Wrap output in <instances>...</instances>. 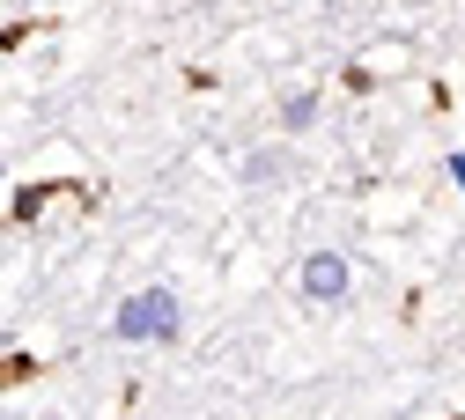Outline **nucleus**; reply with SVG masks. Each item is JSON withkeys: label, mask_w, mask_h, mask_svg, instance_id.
<instances>
[{"label": "nucleus", "mask_w": 465, "mask_h": 420, "mask_svg": "<svg viewBox=\"0 0 465 420\" xmlns=\"http://www.w3.org/2000/svg\"><path fill=\"white\" fill-rule=\"evenodd\" d=\"M82 185H74V177H37V185H15L8 192V207H0V221H37L52 200H74Z\"/></svg>", "instance_id": "nucleus-2"}, {"label": "nucleus", "mask_w": 465, "mask_h": 420, "mask_svg": "<svg viewBox=\"0 0 465 420\" xmlns=\"http://www.w3.org/2000/svg\"><path fill=\"white\" fill-rule=\"evenodd\" d=\"M244 177H252V185H273V177H281V155H252Z\"/></svg>", "instance_id": "nucleus-7"}, {"label": "nucleus", "mask_w": 465, "mask_h": 420, "mask_svg": "<svg viewBox=\"0 0 465 420\" xmlns=\"http://www.w3.org/2000/svg\"><path fill=\"white\" fill-rule=\"evenodd\" d=\"M37 30H52V23H8V30H0V52H15V44H30Z\"/></svg>", "instance_id": "nucleus-6"}, {"label": "nucleus", "mask_w": 465, "mask_h": 420, "mask_svg": "<svg viewBox=\"0 0 465 420\" xmlns=\"http://www.w3.org/2000/svg\"><path fill=\"white\" fill-rule=\"evenodd\" d=\"M303 295H311V303H340V295H347V259L340 251H311L303 259Z\"/></svg>", "instance_id": "nucleus-3"}, {"label": "nucleus", "mask_w": 465, "mask_h": 420, "mask_svg": "<svg viewBox=\"0 0 465 420\" xmlns=\"http://www.w3.org/2000/svg\"><path fill=\"white\" fill-rule=\"evenodd\" d=\"M281 126H288V133H311V126H318V96H311V89H296V96L281 103Z\"/></svg>", "instance_id": "nucleus-4"}, {"label": "nucleus", "mask_w": 465, "mask_h": 420, "mask_svg": "<svg viewBox=\"0 0 465 420\" xmlns=\"http://www.w3.org/2000/svg\"><path fill=\"white\" fill-rule=\"evenodd\" d=\"M37 376H45V362H37V354H0V391L37 384Z\"/></svg>", "instance_id": "nucleus-5"}, {"label": "nucleus", "mask_w": 465, "mask_h": 420, "mask_svg": "<svg viewBox=\"0 0 465 420\" xmlns=\"http://www.w3.org/2000/svg\"><path fill=\"white\" fill-rule=\"evenodd\" d=\"M111 332H119V339H170V332H178V295H170V288H141V295H126V303H119V317H111Z\"/></svg>", "instance_id": "nucleus-1"}]
</instances>
